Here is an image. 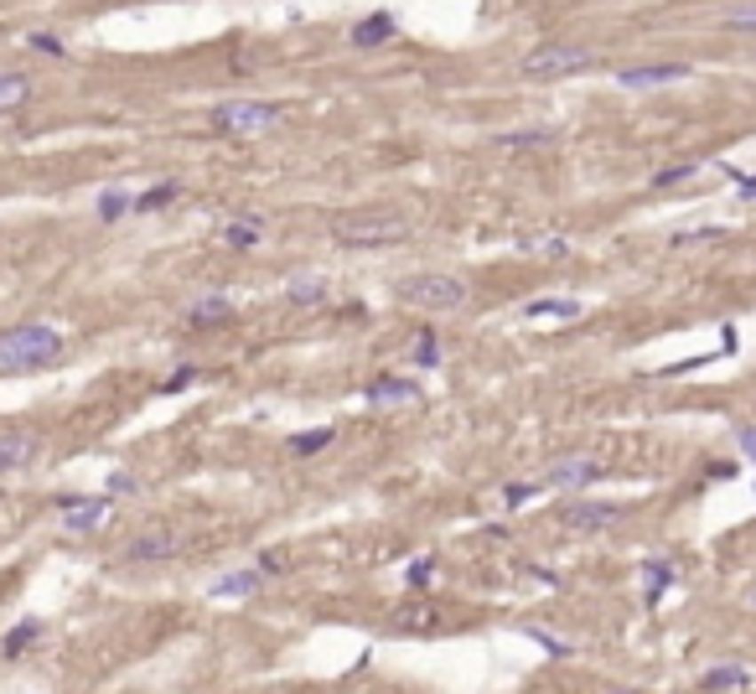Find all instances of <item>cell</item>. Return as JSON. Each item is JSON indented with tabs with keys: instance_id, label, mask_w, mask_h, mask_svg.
<instances>
[{
	"instance_id": "obj_29",
	"label": "cell",
	"mask_w": 756,
	"mask_h": 694,
	"mask_svg": "<svg viewBox=\"0 0 756 694\" xmlns=\"http://www.w3.org/2000/svg\"><path fill=\"white\" fill-rule=\"evenodd\" d=\"M31 47H36V52H47V58H62V42H58V36H42V31H36V36H31Z\"/></svg>"
},
{
	"instance_id": "obj_31",
	"label": "cell",
	"mask_w": 756,
	"mask_h": 694,
	"mask_svg": "<svg viewBox=\"0 0 756 694\" xmlns=\"http://www.w3.org/2000/svg\"><path fill=\"white\" fill-rule=\"evenodd\" d=\"M736 441H741V451H746V456H752V461H756V430H752V425H746V430H741Z\"/></svg>"
},
{
	"instance_id": "obj_6",
	"label": "cell",
	"mask_w": 756,
	"mask_h": 694,
	"mask_svg": "<svg viewBox=\"0 0 756 694\" xmlns=\"http://www.w3.org/2000/svg\"><path fill=\"white\" fill-rule=\"evenodd\" d=\"M606 467L601 461H591V456H565V461H554L545 472V483L539 487H585V483H596Z\"/></svg>"
},
{
	"instance_id": "obj_23",
	"label": "cell",
	"mask_w": 756,
	"mask_h": 694,
	"mask_svg": "<svg viewBox=\"0 0 756 694\" xmlns=\"http://www.w3.org/2000/svg\"><path fill=\"white\" fill-rule=\"evenodd\" d=\"M332 435H337V430H311V435H296V441H290V451H296V456H311V451H322Z\"/></svg>"
},
{
	"instance_id": "obj_26",
	"label": "cell",
	"mask_w": 756,
	"mask_h": 694,
	"mask_svg": "<svg viewBox=\"0 0 756 694\" xmlns=\"http://www.w3.org/2000/svg\"><path fill=\"white\" fill-rule=\"evenodd\" d=\"M695 172H699V166H664V172L653 177V187H679V181H689Z\"/></svg>"
},
{
	"instance_id": "obj_16",
	"label": "cell",
	"mask_w": 756,
	"mask_h": 694,
	"mask_svg": "<svg viewBox=\"0 0 756 694\" xmlns=\"http://www.w3.org/2000/svg\"><path fill=\"white\" fill-rule=\"evenodd\" d=\"M523 316H534V322H545V316L570 322V316H580V301H529L523 306Z\"/></svg>"
},
{
	"instance_id": "obj_25",
	"label": "cell",
	"mask_w": 756,
	"mask_h": 694,
	"mask_svg": "<svg viewBox=\"0 0 756 694\" xmlns=\"http://www.w3.org/2000/svg\"><path fill=\"white\" fill-rule=\"evenodd\" d=\"M177 197V187H151L146 197H135V212H151V208H161V203H171Z\"/></svg>"
},
{
	"instance_id": "obj_10",
	"label": "cell",
	"mask_w": 756,
	"mask_h": 694,
	"mask_svg": "<svg viewBox=\"0 0 756 694\" xmlns=\"http://www.w3.org/2000/svg\"><path fill=\"white\" fill-rule=\"evenodd\" d=\"M104 514H109L104 498H62V523L68 529H93Z\"/></svg>"
},
{
	"instance_id": "obj_7",
	"label": "cell",
	"mask_w": 756,
	"mask_h": 694,
	"mask_svg": "<svg viewBox=\"0 0 756 694\" xmlns=\"http://www.w3.org/2000/svg\"><path fill=\"white\" fill-rule=\"evenodd\" d=\"M560 518H565L570 529H611V523L627 518V508H617V503H591V498H585V503H565Z\"/></svg>"
},
{
	"instance_id": "obj_4",
	"label": "cell",
	"mask_w": 756,
	"mask_h": 694,
	"mask_svg": "<svg viewBox=\"0 0 756 694\" xmlns=\"http://www.w3.org/2000/svg\"><path fill=\"white\" fill-rule=\"evenodd\" d=\"M280 120V104H259V99H223L212 104V130L218 135H265Z\"/></svg>"
},
{
	"instance_id": "obj_24",
	"label": "cell",
	"mask_w": 756,
	"mask_h": 694,
	"mask_svg": "<svg viewBox=\"0 0 756 694\" xmlns=\"http://www.w3.org/2000/svg\"><path fill=\"white\" fill-rule=\"evenodd\" d=\"M642 575H648V596H658L668 580H673V565H668V560H653V565H648Z\"/></svg>"
},
{
	"instance_id": "obj_1",
	"label": "cell",
	"mask_w": 756,
	"mask_h": 694,
	"mask_svg": "<svg viewBox=\"0 0 756 694\" xmlns=\"http://www.w3.org/2000/svg\"><path fill=\"white\" fill-rule=\"evenodd\" d=\"M332 239L342 249H384V243H404L410 239V218L399 212H347L332 223Z\"/></svg>"
},
{
	"instance_id": "obj_33",
	"label": "cell",
	"mask_w": 756,
	"mask_h": 694,
	"mask_svg": "<svg viewBox=\"0 0 756 694\" xmlns=\"http://www.w3.org/2000/svg\"><path fill=\"white\" fill-rule=\"evenodd\" d=\"M415 358H420V363H425V368H430V363H435V342H430V337H425V342H420V347H415Z\"/></svg>"
},
{
	"instance_id": "obj_12",
	"label": "cell",
	"mask_w": 756,
	"mask_h": 694,
	"mask_svg": "<svg viewBox=\"0 0 756 694\" xmlns=\"http://www.w3.org/2000/svg\"><path fill=\"white\" fill-rule=\"evenodd\" d=\"M177 554V534H146L130 544V565H151V560H171Z\"/></svg>"
},
{
	"instance_id": "obj_30",
	"label": "cell",
	"mask_w": 756,
	"mask_h": 694,
	"mask_svg": "<svg viewBox=\"0 0 756 694\" xmlns=\"http://www.w3.org/2000/svg\"><path fill=\"white\" fill-rule=\"evenodd\" d=\"M290 296L301 306H311V301H322V285H290Z\"/></svg>"
},
{
	"instance_id": "obj_3",
	"label": "cell",
	"mask_w": 756,
	"mask_h": 694,
	"mask_svg": "<svg viewBox=\"0 0 756 694\" xmlns=\"http://www.w3.org/2000/svg\"><path fill=\"white\" fill-rule=\"evenodd\" d=\"M399 301L420 306V311H461L466 285L456 275H410V280H399Z\"/></svg>"
},
{
	"instance_id": "obj_20",
	"label": "cell",
	"mask_w": 756,
	"mask_h": 694,
	"mask_svg": "<svg viewBox=\"0 0 756 694\" xmlns=\"http://www.w3.org/2000/svg\"><path fill=\"white\" fill-rule=\"evenodd\" d=\"M192 316H197V322H228V316H234V301H223V296L197 301V306H192Z\"/></svg>"
},
{
	"instance_id": "obj_14",
	"label": "cell",
	"mask_w": 756,
	"mask_h": 694,
	"mask_svg": "<svg viewBox=\"0 0 756 694\" xmlns=\"http://www.w3.org/2000/svg\"><path fill=\"white\" fill-rule=\"evenodd\" d=\"M746 684H752V668L741 664H720L704 674V690H746Z\"/></svg>"
},
{
	"instance_id": "obj_18",
	"label": "cell",
	"mask_w": 756,
	"mask_h": 694,
	"mask_svg": "<svg viewBox=\"0 0 756 694\" xmlns=\"http://www.w3.org/2000/svg\"><path fill=\"white\" fill-rule=\"evenodd\" d=\"M36 637H42V622H21L16 633L5 637V658H16V653H27V648L36 642Z\"/></svg>"
},
{
	"instance_id": "obj_17",
	"label": "cell",
	"mask_w": 756,
	"mask_h": 694,
	"mask_svg": "<svg viewBox=\"0 0 756 694\" xmlns=\"http://www.w3.org/2000/svg\"><path fill=\"white\" fill-rule=\"evenodd\" d=\"M254 586H259V570H239V575H223L212 591H218V596H249Z\"/></svg>"
},
{
	"instance_id": "obj_21",
	"label": "cell",
	"mask_w": 756,
	"mask_h": 694,
	"mask_svg": "<svg viewBox=\"0 0 756 694\" xmlns=\"http://www.w3.org/2000/svg\"><path fill=\"white\" fill-rule=\"evenodd\" d=\"M554 140V130H518V135H503L497 146H508V151H523V146H549Z\"/></svg>"
},
{
	"instance_id": "obj_28",
	"label": "cell",
	"mask_w": 756,
	"mask_h": 694,
	"mask_svg": "<svg viewBox=\"0 0 756 694\" xmlns=\"http://www.w3.org/2000/svg\"><path fill=\"white\" fill-rule=\"evenodd\" d=\"M726 27H736V31H756V5H741V11H730Z\"/></svg>"
},
{
	"instance_id": "obj_19",
	"label": "cell",
	"mask_w": 756,
	"mask_h": 694,
	"mask_svg": "<svg viewBox=\"0 0 756 694\" xmlns=\"http://www.w3.org/2000/svg\"><path fill=\"white\" fill-rule=\"evenodd\" d=\"M259 234H265V228H259V223H249V218H243V223H228V228H223V239L234 243V249H249V243H259Z\"/></svg>"
},
{
	"instance_id": "obj_5",
	"label": "cell",
	"mask_w": 756,
	"mask_h": 694,
	"mask_svg": "<svg viewBox=\"0 0 756 694\" xmlns=\"http://www.w3.org/2000/svg\"><path fill=\"white\" fill-rule=\"evenodd\" d=\"M596 58L585 52V47H570V42H545V47H534L529 58H523V78H570V73H591Z\"/></svg>"
},
{
	"instance_id": "obj_15",
	"label": "cell",
	"mask_w": 756,
	"mask_h": 694,
	"mask_svg": "<svg viewBox=\"0 0 756 694\" xmlns=\"http://www.w3.org/2000/svg\"><path fill=\"white\" fill-rule=\"evenodd\" d=\"M394 36V16H368L353 27V47H373V42H389Z\"/></svg>"
},
{
	"instance_id": "obj_11",
	"label": "cell",
	"mask_w": 756,
	"mask_h": 694,
	"mask_svg": "<svg viewBox=\"0 0 756 694\" xmlns=\"http://www.w3.org/2000/svg\"><path fill=\"white\" fill-rule=\"evenodd\" d=\"M363 394L373 404H410V399H420V384L415 379H373Z\"/></svg>"
},
{
	"instance_id": "obj_9",
	"label": "cell",
	"mask_w": 756,
	"mask_h": 694,
	"mask_svg": "<svg viewBox=\"0 0 756 694\" xmlns=\"http://www.w3.org/2000/svg\"><path fill=\"white\" fill-rule=\"evenodd\" d=\"M689 78L684 62H648V68H622V89H653V84H679Z\"/></svg>"
},
{
	"instance_id": "obj_22",
	"label": "cell",
	"mask_w": 756,
	"mask_h": 694,
	"mask_svg": "<svg viewBox=\"0 0 756 694\" xmlns=\"http://www.w3.org/2000/svg\"><path fill=\"white\" fill-rule=\"evenodd\" d=\"M430 622H435L430 606H404V611H399V627H404V633H425Z\"/></svg>"
},
{
	"instance_id": "obj_27",
	"label": "cell",
	"mask_w": 756,
	"mask_h": 694,
	"mask_svg": "<svg viewBox=\"0 0 756 694\" xmlns=\"http://www.w3.org/2000/svg\"><path fill=\"white\" fill-rule=\"evenodd\" d=\"M124 208H135V203H130L124 192H104V197H99V212H104V218H120Z\"/></svg>"
},
{
	"instance_id": "obj_8",
	"label": "cell",
	"mask_w": 756,
	"mask_h": 694,
	"mask_svg": "<svg viewBox=\"0 0 756 694\" xmlns=\"http://www.w3.org/2000/svg\"><path fill=\"white\" fill-rule=\"evenodd\" d=\"M42 446V435L36 430H0V472H16V467H27L31 456Z\"/></svg>"
},
{
	"instance_id": "obj_13",
	"label": "cell",
	"mask_w": 756,
	"mask_h": 694,
	"mask_svg": "<svg viewBox=\"0 0 756 694\" xmlns=\"http://www.w3.org/2000/svg\"><path fill=\"white\" fill-rule=\"evenodd\" d=\"M27 99H31V78H27V73H0V115L21 109Z\"/></svg>"
},
{
	"instance_id": "obj_2",
	"label": "cell",
	"mask_w": 756,
	"mask_h": 694,
	"mask_svg": "<svg viewBox=\"0 0 756 694\" xmlns=\"http://www.w3.org/2000/svg\"><path fill=\"white\" fill-rule=\"evenodd\" d=\"M62 358V332L27 322V327H11L0 337V368H42V363Z\"/></svg>"
},
{
	"instance_id": "obj_32",
	"label": "cell",
	"mask_w": 756,
	"mask_h": 694,
	"mask_svg": "<svg viewBox=\"0 0 756 694\" xmlns=\"http://www.w3.org/2000/svg\"><path fill=\"white\" fill-rule=\"evenodd\" d=\"M430 580V560H420V565H410V586H425Z\"/></svg>"
}]
</instances>
